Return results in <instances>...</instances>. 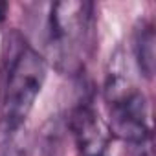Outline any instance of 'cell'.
<instances>
[{
    "label": "cell",
    "mask_w": 156,
    "mask_h": 156,
    "mask_svg": "<svg viewBox=\"0 0 156 156\" xmlns=\"http://www.w3.org/2000/svg\"><path fill=\"white\" fill-rule=\"evenodd\" d=\"M44 79V59L19 33H11L0 68V127L19 130L31 112Z\"/></svg>",
    "instance_id": "cell-1"
},
{
    "label": "cell",
    "mask_w": 156,
    "mask_h": 156,
    "mask_svg": "<svg viewBox=\"0 0 156 156\" xmlns=\"http://www.w3.org/2000/svg\"><path fill=\"white\" fill-rule=\"evenodd\" d=\"M48 44L51 53L68 66L77 64L90 42L92 4L88 2H57L48 15Z\"/></svg>",
    "instance_id": "cell-2"
},
{
    "label": "cell",
    "mask_w": 156,
    "mask_h": 156,
    "mask_svg": "<svg viewBox=\"0 0 156 156\" xmlns=\"http://www.w3.org/2000/svg\"><path fill=\"white\" fill-rule=\"evenodd\" d=\"M108 101L112 130L119 138L132 143H145L151 134L147 125L145 98L129 83L116 79L112 85H108Z\"/></svg>",
    "instance_id": "cell-3"
},
{
    "label": "cell",
    "mask_w": 156,
    "mask_h": 156,
    "mask_svg": "<svg viewBox=\"0 0 156 156\" xmlns=\"http://www.w3.org/2000/svg\"><path fill=\"white\" fill-rule=\"evenodd\" d=\"M72 129L85 156L103 154V147L107 145V130L90 108H79L73 114Z\"/></svg>",
    "instance_id": "cell-4"
},
{
    "label": "cell",
    "mask_w": 156,
    "mask_h": 156,
    "mask_svg": "<svg viewBox=\"0 0 156 156\" xmlns=\"http://www.w3.org/2000/svg\"><path fill=\"white\" fill-rule=\"evenodd\" d=\"M154 31L152 26H143L141 30L136 31V41H134V53L138 66L145 77H152L154 73Z\"/></svg>",
    "instance_id": "cell-5"
},
{
    "label": "cell",
    "mask_w": 156,
    "mask_h": 156,
    "mask_svg": "<svg viewBox=\"0 0 156 156\" xmlns=\"http://www.w3.org/2000/svg\"><path fill=\"white\" fill-rule=\"evenodd\" d=\"M6 11H8V6L4 2H0V22L6 19Z\"/></svg>",
    "instance_id": "cell-6"
},
{
    "label": "cell",
    "mask_w": 156,
    "mask_h": 156,
    "mask_svg": "<svg viewBox=\"0 0 156 156\" xmlns=\"http://www.w3.org/2000/svg\"><path fill=\"white\" fill-rule=\"evenodd\" d=\"M94 156H105V152H103V154H94Z\"/></svg>",
    "instance_id": "cell-7"
}]
</instances>
